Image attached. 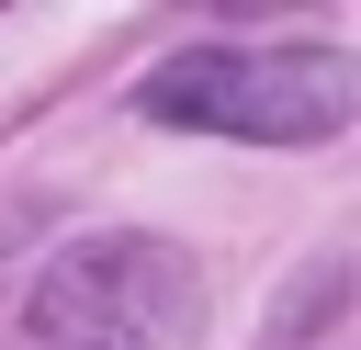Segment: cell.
Returning a JSON list of instances; mask_svg holds the SVG:
<instances>
[{"mask_svg": "<svg viewBox=\"0 0 361 350\" xmlns=\"http://www.w3.org/2000/svg\"><path fill=\"white\" fill-rule=\"evenodd\" d=\"M203 271L169 237H79L23 294V350H192Z\"/></svg>", "mask_w": 361, "mask_h": 350, "instance_id": "6da1fadb", "label": "cell"}, {"mask_svg": "<svg viewBox=\"0 0 361 350\" xmlns=\"http://www.w3.org/2000/svg\"><path fill=\"white\" fill-rule=\"evenodd\" d=\"M361 102V68L338 45H192L147 68V113L192 135H248V147H305L338 135Z\"/></svg>", "mask_w": 361, "mask_h": 350, "instance_id": "7a4b0ae2", "label": "cell"}]
</instances>
